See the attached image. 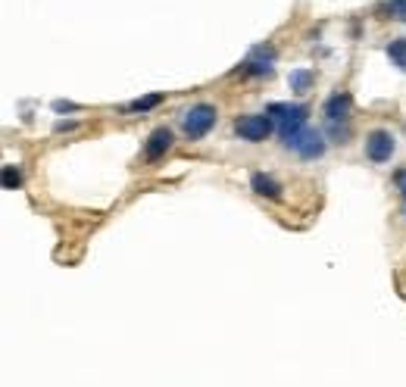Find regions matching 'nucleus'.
I'll return each instance as SVG.
<instances>
[{
	"label": "nucleus",
	"instance_id": "1",
	"mask_svg": "<svg viewBox=\"0 0 406 387\" xmlns=\"http://www.w3.org/2000/svg\"><path fill=\"white\" fill-rule=\"evenodd\" d=\"M266 112L278 122V135H282V141H288L294 131H300L306 125V116H310V110L300 106V103H294V106L291 103H272Z\"/></svg>",
	"mask_w": 406,
	"mask_h": 387
},
{
	"label": "nucleus",
	"instance_id": "2",
	"mask_svg": "<svg viewBox=\"0 0 406 387\" xmlns=\"http://www.w3.org/2000/svg\"><path fill=\"white\" fill-rule=\"evenodd\" d=\"M184 135L191 138V141H201V138L210 135V129L216 125V106L210 103H197L191 106L188 112H184Z\"/></svg>",
	"mask_w": 406,
	"mask_h": 387
},
{
	"label": "nucleus",
	"instance_id": "3",
	"mask_svg": "<svg viewBox=\"0 0 406 387\" xmlns=\"http://www.w3.org/2000/svg\"><path fill=\"white\" fill-rule=\"evenodd\" d=\"M235 131H238V138H244V141L259 144L272 135V116L269 112H250V116H241L235 122Z\"/></svg>",
	"mask_w": 406,
	"mask_h": 387
},
{
	"label": "nucleus",
	"instance_id": "4",
	"mask_svg": "<svg viewBox=\"0 0 406 387\" xmlns=\"http://www.w3.org/2000/svg\"><path fill=\"white\" fill-rule=\"evenodd\" d=\"M288 150H297L303 159H316V156H322L325 153V138L319 135V131H312V129H303L300 131H294V135L288 138V141H282Z\"/></svg>",
	"mask_w": 406,
	"mask_h": 387
},
{
	"label": "nucleus",
	"instance_id": "5",
	"mask_svg": "<svg viewBox=\"0 0 406 387\" xmlns=\"http://www.w3.org/2000/svg\"><path fill=\"white\" fill-rule=\"evenodd\" d=\"M394 135L391 131H372L369 138H365V156L372 159V163H388L391 156H394Z\"/></svg>",
	"mask_w": 406,
	"mask_h": 387
},
{
	"label": "nucleus",
	"instance_id": "6",
	"mask_svg": "<svg viewBox=\"0 0 406 387\" xmlns=\"http://www.w3.org/2000/svg\"><path fill=\"white\" fill-rule=\"evenodd\" d=\"M272 59H275V50H266V48H256L250 53V59L241 66V72H247V75H272Z\"/></svg>",
	"mask_w": 406,
	"mask_h": 387
},
{
	"label": "nucleus",
	"instance_id": "7",
	"mask_svg": "<svg viewBox=\"0 0 406 387\" xmlns=\"http://www.w3.org/2000/svg\"><path fill=\"white\" fill-rule=\"evenodd\" d=\"M169 147H172V131L169 129H153L150 138H147V147H144V156H147V163H157Z\"/></svg>",
	"mask_w": 406,
	"mask_h": 387
},
{
	"label": "nucleus",
	"instance_id": "8",
	"mask_svg": "<svg viewBox=\"0 0 406 387\" xmlns=\"http://www.w3.org/2000/svg\"><path fill=\"white\" fill-rule=\"evenodd\" d=\"M250 188H254V194H259V197H269V200L282 197V184L272 175H266V172H256V175L250 178Z\"/></svg>",
	"mask_w": 406,
	"mask_h": 387
},
{
	"label": "nucleus",
	"instance_id": "9",
	"mask_svg": "<svg viewBox=\"0 0 406 387\" xmlns=\"http://www.w3.org/2000/svg\"><path fill=\"white\" fill-rule=\"evenodd\" d=\"M347 112H350V94L328 97V103H325V116H328V122H344Z\"/></svg>",
	"mask_w": 406,
	"mask_h": 387
},
{
	"label": "nucleus",
	"instance_id": "10",
	"mask_svg": "<svg viewBox=\"0 0 406 387\" xmlns=\"http://www.w3.org/2000/svg\"><path fill=\"white\" fill-rule=\"evenodd\" d=\"M288 85H291L294 94H306V91L316 85V72H312V69H294V72H291V78H288Z\"/></svg>",
	"mask_w": 406,
	"mask_h": 387
},
{
	"label": "nucleus",
	"instance_id": "11",
	"mask_svg": "<svg viewBox=\"0 0 406 387\" xmlns=\"http://www.w3.org/2000/svg\"><path fill=\"white\" fill-rule=\"evenodd\" d=\"M159 103H163V94H150V97H141V100H135V103H129V110L131 112H147Z\"/></svg>",
	"mask_w": 406,
	"mask_h": 387
},
{
	"label": "nucleus",
	"instance_id": "12",
	"mask_svg": "<svg viewBox=\"0 0 406 387\" xmlns=\"http://www.w3.org/2000/svg\"><path fill=\"white\" fill-rule=\"evenodd\" d=\"M19 184H22V172H19L16 166H3V188L6 191H16Z\"/></svg>",
	"mask_w": 406,
	"mask_h": 387
},
{
	"label": "nucleus",
	"instance_id": "13",
	"mask_svg": "<svg viewBox=\"0 0 406 387\" xmlns=\"http://www.w3.org/2000/svg\"><path fill=\"white\" fill-rule=\"evenodd\" d=\"M388 57L394 59V63L406 72V41H394V44H388Z\"/></svg>",
	"mask_w": 406,
	"mask_h": 387
},
{
	"label": "nucleus",
	"instance_id": "14",
	"mask_svg": "<svg viewBox=\"0 0 406 387\" xmlns=\"http://www.w3.org/2000/svg\"><path fill=\"white\" fill-rule=\"evenodd\" d=\"M388 6H391V16L406 22V0H388Z\"/></svg>",
	"mask_w": 406,
	"mask_h": 387
},
{
	"label": "nucleus",
	"instance_id": "15",
	"mask_svg": "<svg viewBox=\"0 0 406 387\" xmlns=\"http://www.w3.org/2000/svg\"><path fill=\"white\" fill-rule=\"evenodd\" d=\"M331 138H338V144H347V138H350V129L347 125H338V122H331Z\"/></svg>",
	"mask_w": 406,
	"mask_h": 387
},
{
	"label": "nucleus",
	"instance_id": "16",
	"mask_svg": "<svg viewBox=\"0 0 406 387\" xmlns=\"http://www.w3.org/2000/svg\"><path fill=\"white\" fill-rule=\"evenodd\" d=\"M53 110H57V112H78L82 106H78V103H69V100H57V103H53Z\"/></svg>",
	"mask_w": 406,
	"mask_h": 387
},
{
	"label": "nucleus",
	"instance_id": "17",
	"mask_svg": "<svg viewBox=\"0 0 406 387\" xmlns=\"http://www.w3.org/2000/svg\"><path fill=\"white\" fill-rule=\"evenodd\" d=\"M394 182H397V191H400V194H403V200H406V169L397 172V175H394Z\"/></svg>",
	"mask_w": 406,
	"mask_h": 387
}]
</instances>
